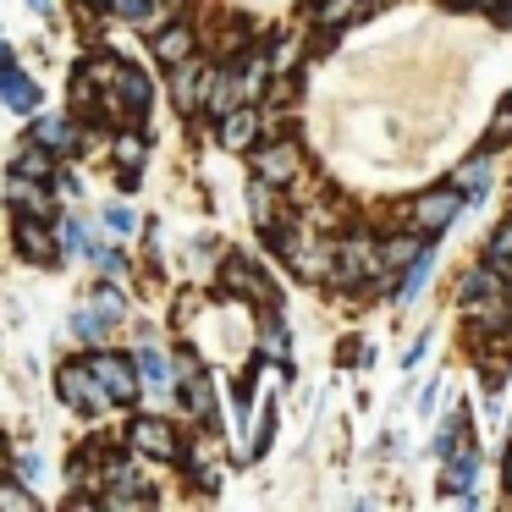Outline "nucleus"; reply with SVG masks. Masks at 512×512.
Here are the masks:
<instances>
[{"instance_id":"1","label":"nucleus","mask_w":512,"mask_h":512,"mask_svg":"<svg viewBox=\"0 0 512 512\" xmlns=\"http://www.w3.org/2000/svg\"><path fill=\"white\" fill-rule=\"evenodd\" d=\"M61 402L67 408H78V413H100L105 402H111V391H94V369H83V364H67L61 369Z\"/></svg>"},{"instance_id":"2","label":"nucleus","mask_w":512,"mask_h":512,"mask_svg":"<svg viewBox=\"0 0 512 512\" xmlns=\"http://www.w3.org/2000/svg\"><path fill=\"white\" fill-rule=\"evenodd\" d=\"M17 248H23L34 265H50V259H56V237L45 232L39 215H23V221H17Z\"/></svg>"},{"instance_id":"3","label":"nucleus","mask_w":512,"mask_h":512,"mask_svg":"<svg viewBox=\"0 0 512 512\" xmlns=\"http://www.w3.org/2000/svg\"><path fill=\"white\" fill-rule=\"evenodd\" d=\"M133 446H138V452H149V457H160V463L177 457V435H171V424H160V419L133 424Z\"/></svg>"},{"instance_id":"4","label":"nucleus","mask_w":512,"mask_h":512,"mask_svg":"<svg viewBox=\"0 0 512 512\" xmlns=\"http://www.w3.org/2000/svg\"><path fill=\"white\" fill-rule=\"evenodd\" d=\"M94 380H105V391H111V402H127L138 391V380H133V369H127V358H94Z\"/></svg>"},{"instance_id":"5","label":"nucleus","mask_w":512,"mask_h":512,"mask_svg":"<svg viewBox=\"0 0 512 512\" xmlns=\"http://www.w3.org/2000/svg\"><path fill=\"white\" fill-rule=\"evenodd\" d=\"M298 171V144H270L259 155V182H292Z\"/></svg>"},{"instance_id":"6","label":"nucleus","mask_w":512,"mask_h":512,"mask_svg":"<svg viewBox=\"0 0 512 512\" xmlns=\"http://www.w3.org/2000/svg\"><path fill=\"white\" fill-rule=\"evenodd\" d=\"M0 100L12 105V111H39V89L17 67H0Z\"/></svg>"},{"instance_id":"7","label":"nucleus","mask_w":512,"mask_h":512,"mask_svg":"<svg viewBox=\"0 0 512 512\" xmlns=\"http://www.w3.org/2000/svg\"><path fill=\"white\" fill-rule=\"evenodd\" d=\"M452 215H457V193H430V199H419V226L424 232L452 226Z\"/></svg>"},{"instance_id":"8","label":"nucleus","mask_w":512,"mask_h":512,"mask_svg":"<svg viewBox=\"0 0 512 512\" xmlns=\"http://www.w3.org/2000/svg\"><path fill=\"white\" fill-rule=\"evenodd\" d=\"M182 402H188V413H199L204 424H215V391H210V380H204L199 369H188V386H182Z\"/></svg>"},{"instance_id":"9","label":"nucleus","mask_w":512,"mask_h":512,"mask_svg":"<svg viewBox=\"0 0 512 512\" xmlns=\"http://www.w3.org/2000/svg\"><path fill=\"white\" fill-rule=\"evenodd\" d=\"M259 133V116L254 111H226V127H221V144L226 149H248Z\"/></svg>"},{"instance_id":"10","label":"nucleus","mask_w":512,"mask_h":512,"mask_svg":"<svg viewBox=\"0 0 512 512\" xmlns=\"http://www.w3.org/2000/svg\"><path fill=\"white\" fill-rule=\"evenodd\" d=\"M111 72H116V89H122L127 111H149V78L144 72H133V67H111Z\"/></svg>"},{"instance_id":"11","label":"nucleus","mask_w":512,"mask_h":512,"mask_svg":"<svg viewBox=\"0 0 512 512\" xmlns=\"http://www.w3.org/2000/svg\"><path fill=\"white\" fill-rule=\"evenodd\" d=\"M34 138H39L45 149H72V144H78V133H72V122H61V116H39Z\"/></svg>"},{"instance_id":"12","label":"nucleus","mask_w":512,"mask_h":512,"mask_svg":"<svg viewBox=\"0 0 512 512\" xmlns=\"http://www.w3.org/2000/svg\"><path fill=\"white\" fill-rule=\"evenodd\" d=\"M111 479H116V485H127V479H133V468L116 463V468H111ZM105 501H111V507H149V501H155V490H111Z\"/></svg>"},{"instance_id":"13","label":"nucleus","mask_w":512,"mask_h":512,"mask_svg":"<svg viewBox=\"0 0 512 512\" xmlns=\"http://www.w3.org/2000/svg\"><path fill=\"white\" fill-rule=\"evenodd\" d=\"M188 50H193V34H188V28H166V34L155 39V56L171 61V67H177V61H188Z\"/></svg>"},{"instance_id":"14","label":"nucleus","mask_w":512,"mask_h":512,"mask_svg":"<svg viewBox=\"0 0 512 512\" xmlns=\"http://www.w3.org/2000/svg\"><path fill=\"white\" fill-rule=\"evenodd\" d=\"M12 204H23V210H28V215H39V221L50 215V199L34 188V177H12Z\"/></svg>"},{"instance_id":"15","label":"nucleus","mask_w":512,"mask_h":512,"mask_svg":"<svg viewBox=\"0 0 512 512\" xmlns=\"http://www.w3.org/2000/svg\"><path fill=\"white\" fill-rule=\"evenodd\" d=\"M369 265H375V259H369V248L364 243H347L342 248V265H336V281H358Z\"/></svg>"},{"instance_id":"16","label":"nucleus","mask_w":512,"mask_h":512,"mask_svg":"<svg viewBox=\"0 0 512 512\" xmlns=\"http://www.w3.org/2000/svg\"><path fill=\"white\" fill-rule=\"evenodd\" d=\"M138 369H144V375H149V386H166V375H171L166 353H160L155 342H144V347H138Z\"/></svg>"},{"instance_id":"17","label":"nucleus","mask_w":512,"mask_h":512,"mask_svg":"<svg viewBox=\"0 0 512 512\" xmlns=\"http://www.w3.org/2000/svg\"><path fill=\"white\" fill-rule=\"evenodd\" d=\"M204 100V78H199V72H177V105H182V111H193V105H199Z\"/></svg>"},{"instance_id":"18","label":"nucleus","mask_w":512,"mask_h":512,"mask_svg":"<svg viewBox=\"0 0 512 512\" xmlns=\"http://www.w3.org/2000/svg\"><path fill=\"white\" fill-rule=\"evenodd\" d=\"M490 270H512V221L490 237Z\"/></svg>"},{"instance_id":"19","label":"nucleus","mask_w":512,"mask_h":512,"mask_svg":"<svg viewBox=\"0 0 512 512\" xmlns=\"http://www.w3.org/2000/svg\"><path fill=\"white\" fill-rule=\"evenodd\" d=\"M380 259H386L391 270H402V265L419 259V243H413V237H397V243H386V254H380Z\"/></svg>"},{"instance_id":"20","label":"nucleus","mask_w":512,"mask_h":512,"mask_svg":"<svg viewBox=\"0 0 512 512\" xmlns=\"http://www.w3.org/2000/svg\"><path fill=\"white\" fill-rule=\"evenodd\" d=\"M122 309H127V303H122V292H116V287L94 292V314H100V320H122Z\"/></svg>"},{"instance_id":"21","label":"nucleus","mask_w":512,"mask_h":512,"mask_svg":"<svg viewBox=\"0 0 512 512\" xmlns=\"http://www.w3.org/2000/svg\"><path fill=\"white\" fill-rule=\"evenodd\" d=\"M17 177H50V155H45V144H39V149H28V155L23 160H17Z\"/></svg>"},{"instance_id":"22","label":"nucleus","mask_w":512,"mask_h":512,"mask_svg":"<svg viewBox=\"0 0 512 512\" xmlns=\"http://www.w3.org/2000/svg\"><path fill=\"white\" fill-rule=\"evenodd\" d=\"M358 17V0H325L320 6V23L331 28V23H353Z\"/></svg>"},{"instance_id":"23","label":"nucleus","mask_w":512,"mask_h":512,"mask_svg":"<svg viewBox=\"0 0 512 512\" xmlns=\"http://www.w3.org/2000/svg\"><path fill=\"white\" fill-rule=\"evenodd\" d=\"M265 72H270L265 56H248V67H243V94H259V89H265Z\"/></svg>"},{"instance_id":"24","label":"nucleus","mask_w":512,"mask_h":512,"mask_svg":"<svg viewBox=\"0 0 512 512\" xmlns=\"http://www.w3.org/2000/svg\"><path fill=\"white\" fill-rule=\"evenodd\" d=\"M111 12L116 17H149L155 12V0H111Z\"/></svg>"},{"instance_id":"25","label":"nucleus","mask_w":512,"mask_h":512,"mask_svg":"<svg viewBox=\"0 0 512 512\" xmlns=\"http://www.w3.org/2000/svg\"><path fill=\"white\" fill-rule=\"evenodd\" d=\"M0 507H34V496H28V490H17V485H0Z\"/></svg>"},{"instance_id":"26","label":"nucleus","mask_w":512,"mask_h":512,"mask_svg":"<svg viewBox=\"0 0 512 512\" xmlns=\"http://www.w3.org/2000/svg\"><path fill=\"white\" fill-rule=\"evenodd\" d=\"M457 182H463V188H485V160H468Z\"/></svg>"},{"instance_id":"27","label":"nucleus","mask_w":512,"mask_h":512,"mask_svg":"<svg viewBox=\"0 0 512 512\" xmlns=\"http://www.w3.org/2000/svg\"><path fill=\"white\" fill-rule=\"evenodd\" d=\"M105 221H111L116 232H133V210H122V204H111V210H105Z\"/></svg>"},{"instance_id":"28","label":"nucleus","mask_w":512,"mask_h":512,"mask_svg":"<svg viewBox=\"0 0 512 512\" xmlns=\"http://www.w3.org/2000/svg\"><path fill=\"white\" fill-rule=\"evenodd\" d=\"M72 325H78V336H89V342H94V336H100V314H78V320H72Z\"/></svg>"},{"instance_id":"29","label":"nucleus","mask_w":512,"mask_h":512,"mask_svg":"<svg viewBox=\"0 0 512 512\" xmlns=\"http://www.w3.org/2000/svg\"><path fill=\"white\" fill-rule=\"evenodd\" d=\"M116 155H122V160H144V144H138V138H122V144H116Z\"/></svg>"},{"instance_id":"30","label":"nucleus","mask_w":512,"mask_h":512,"mask_svg":"<svg viewBox=\"0 0 512 512\" xmlns=\"http://www.w3.org/2000/svg\"><path fill=\"white\" fill-rule=\"evenodd\" d=\"M61 243H67V248H83V226L67 221V226H61Z\"/></svg>"},{"instance_id":"31","label":"nucleus","mask_w":512,"mask_h":512,"mask_svg":"<svg viewBox=\"0 0 512 512\" xmlns=\"http://www.w3.org/2000/svg\"><path fill=\"white\" fill-rule=\"evenodd\" d=\"M28 6H34L39 17H50V0H28Z\"/></svg>"},{"instance_id":"32","label":"nucleus","mask_w":512,"mask_h":512,"mask_svg":"<svg viewBox=\"0 0 512 512\" xmlns=\"http://www.w3.org/2000/svg\"><path fill=\"white\" fill-rule=\"evenodd\" d=\"M457 6H485V0H457Z\"/></svg>"},{"instance_id":"33","label":"nucleus","mask_w":512,"mask_h":512,"mask_svg":"<svg viewBox=\"0 0 512 512\" xmlns=\"http://www.w3.org/2000/svg\"><path fill=\"white\" fill-rule=\"evenodd\" d=\"M507 485H512V452H507Z\"/></svg>"},{"instance_id":"34","label":"nucleus","mask_w":512,"mask_h":512,"mask_svg":"<svg viewBox=\"0 0 512 512\" xmlns=\"http://www.w3.org/2000/svg\"><path fill=\"white\" fill-rule=\"evenodd\" d=\"M0 463H6V452H0Z\"/></svg>"}]
</instances>
